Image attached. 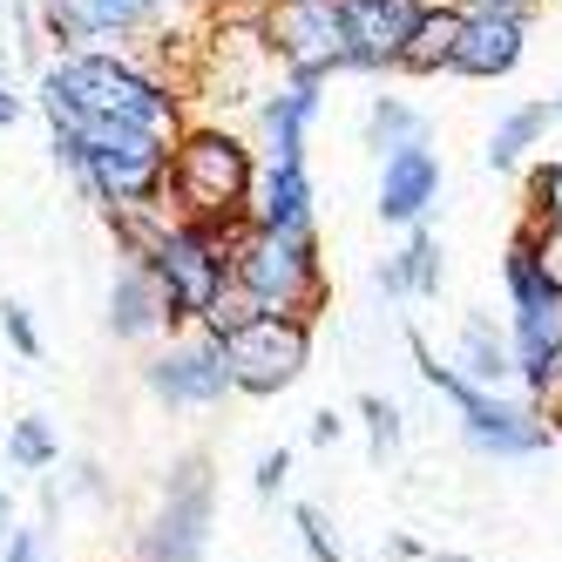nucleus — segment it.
<instances>
[{"mask_svg":"<svg viewBox=\"0 0 562 562\" xmlns=\"http://www.w3.org/2000/svg\"><path fill=\"white\" fill-rule=\"evenodd\" d=\"M549 123H555L549 102H521V109H508L502 123H495V136H488V170H515L521 156H529V149L549 136Z\"/></svg>","mask_w":562,"mask_h":562,"instance_id":"obj_19","label":"nucleus"},{"mask_svg":"<svg viewBox=\"0 0 562 562\" xmlns=\"http://www.w3.org/2000/svg\"><path fill=\"white\" fill-rule=\"evenodd\" d=\"M251 190H258V149L224 130V123H183L170 136V177L164 196L190 224H211L224 237H245L251 224Z\"/></svg>","mask_w":562,"mask_h":562,"instance_id":"obj_2","label":"nucleus"},{"mask_svg":"<svg viewBox=\"0 0 562 562\" xmlns=\"http://www.w3.org/2000/svg\"><path fill=\"white\" fill-rule=\"evenodd\" d=\"M0 326H8V339H14V352L21 359H34V352H42V333H34V318H27V305H0Z\"/></svg>","mask_w":562,"mask_h":562,"instance_id":"obj_26","label":"nucleus"},{"mask_svg":"<svg viewBox=\"0 0 562 562\" xmlns=\"http://www.w3.org/2000/svg\"><path fill=\"white\" fill-rule=\"evenodd\" d=\"M251 27H258V48L285 75H305V82H333L339 75L346 27H339L333 0H265Z\"/></svg>","mask_w":562,"mask_h":562,"instance_id":"obj_6","label":"nucleus"},{"mask_svg":"<svg viewBox=\"0 0 562 562\" xmlns=\"http://www.w3.org/2000/svg\"><path fill=\"white\" fill-rule=\"evenodd\" d=\"M461 8H488V14H536L542 0H461Z\"/></svg>","mask_w":562,"mask_h":562,"instance_id":"obj_31","label":"nucleus"},{"mask_svg":"<svg viewBox=\"0 0 562 562\" xmlns=\"http://www.w3.org/2000/svg\"><path fill=\"white\" fill-rule=\"evenodd\" d=\"M204 8H211V21H251L265 0H204Z\"/></svg>","mask_w":562,"mask_h":562,"instance_id":"obj_30","label":"nucleus"},{"mask_svg":"<svg viewBox=\"0 0 562 562\" xmlns=\"http://www.w3.org/2000/svg\"><path fill=\"white\" fill-rule=\"evenodd\" d=\"M204 521H211V481L204 468H183V481L170 488L164 515H156V536H149V562H196L204 555Z\"/></svg>","mask_w":562,"mask_h":562,"instance_id":"obj_13","label":"nucleus"},{"mask_svg":"<svg viewBox=\"0 0 562 562\" xmlns=\"http://www.w3.org/2000/svg\"><path fill=\"white\" fill-rule=\"evenodd\" d=\"M529 224H562V156L529 170Z\"/></svg>","mask_w":562,"mask_h":562,"instance_id":"obj_23","label":"nucleus"},{"mask_svg":"<svg viewBox=\"0 0 562 562\" xmlns=\"http://www.w3.org/2000/svg\"><path fill=\"white\" fill-rule=\"evenodd\" d=\"M149 386L170 407H211V400H224L231 373H224L217 339H190V346H170L164 359H149Z\"/></svg>","mask_w":562,"mask_h":562,"instance_id":"obj_12","label":"nucleus"},{"mask_svg":"<svg viewBox=\"0 0 562 562\" xmlns=\"http://www.w3.org/2000/svg\"><path fill=\"white\" fill-rule=\"evenodd\" d=\"M0 89H21V55H14V42H0Z\"/></svg>","mask_w":562,"mask_h":562,"instance_id":"obj_34","label":"nucleus"},{"mask_svg":"<svg viewBox=\"0 0 562 562\" xmlns=\"http://www.w3.org/2000/svg\"><path fill=\"white\" fill-rule=\"evenodd\" d=\"M434 196H440V156L427 143H407V149L380 156V217L386 224L414 231L434 211Z\"/></svg>","mask_w":562,"mask_h":562,"instance_id":"obj_11","label":"nucleus"},{"mask_svg":"<svg viewBox=\"0 0 562 562\" xmlns=\"http://www.w3.org/2000/svg\"><path fill=\"white\" fill-rule=\"evenodd\" d=\"M231 285L251 299V312H292L312 318L326 305V271H318V237L285 231H245L231 245Z\"/></svg>","mask_w":562,"mask_h":562,"instance_id":"obj_3","label":"nucleus"},{"mask_svg":"<svg viewBox=\"0 0 562 562\" xmlns=\"http://www.w3.org/2000/svg\"><path fill=\"white\" fill-rule=\"evenodd\" d=\"M346 27L339 75H393V55L407 42V27L420 14V0H333Z\"/></svg>","mask_w":562,"mask_h":562,"instance_id":"obj_8","label":"nucleus"},{"mask_svg":"<svg viewBox=\"0 0 562 562\" xmlns=\"http://www.w3.org/2000/svg\"><path fill=\"white\" fill-rule=\"evenodd\" d=\"M8 562H42V549H34V536H14V542H8Z\"/></svg>","mask_w":562,"mask_h":562,"instance_id":"obj_35","label":"nucleus"},{"mask_svg":"<svg viewBox=\"0 0 562 562\" xmlns=\"http://www.w3.org/2000/svg\"><path fill=\"white\" fill-rule=\"evenodd\" d=\"M326 109V82L285 75L278 89L258 95V136H265V164H305V136Z\"/></svg>","mask_w":562,"mask_h":562,"instance_id":"obj_10","label":"nucleus"},{"mask_svg":"<svg viewBox=\"0 0 562 562\" xmlns=\"http://www.w3.org/2000/svg\"><path fill=\"white\" fill-rule=\"evenodd\" d=\"M380 292H386V299H434V292H440V237H427V231L414 224L407 251L380 265Z\"/></svg>","mask_w":562,"mask_h":562,"instance_id":"obj_18","label":"nucleus"},{"mask_svg":"<svg viewBox=\"0 0 562 562\" xmlns=\"http://www.w3.org/2000/svg\"><path fill=\"white\" fill-rule=\"evenodd\" d=\"M367 420H373V454H386L400 440V414L386 407V400H367Z\"/></svg>","mask_w":562,"mask_h":562,"instance_id":"obj_29","label":"nucleus"},{"mask_svg":"<svg viewBox=\"0 0 562 562\" xmlns=\"http://www.w3.org/2000/svg\"><path fill=\"white\" fill-rule=\"evenodd\" d=\"M34 109L48 115V130H75L82 115L136 123L149 136L183 130V95L170 89V75H156L130 48H68V55L42 61V75H34Z\"/></svg>","mask_w":562,"mask_h":562,"instance_id":"obj_1","label":"nucleus"},{"mask_svg":"<svg viewBox=\"0 0 562 562\" xmlns=\"http://www.w3.org/2000/svg\"><path fill=\"white\" fill-rule=\"evenodd\" d=\"M217 352H224V373L231 386L245 393H278L305 373L312 359V318H292V312H245L237 326L217 333Z\"/></svg>","mask_w":562,"mask_h":562,"instance_id":"obj_5","label":"nucleus"},{"mask_svg":"<svg viewBox=\"0 0 562 562\" xmlns=\"http://www.w3.org/2000/svg\"><path fill=\"white\" fill-rule=\"evenodd\" d=\"M0 521H8V495H0Z\"/></svg>","mask_w":562,"mask_h":562,"instance_id":"obj_37","label":"nucleus"},{"mask_svg":"<svg viewBox=\"0 0 562 562\" xmlns=\"http://www.w3.org/2000/svg\"><path fill=\"white\" fill-rule=\"evenodd\" d=\"M8 14H14V55L21 61H42V14H34L27 0H8Z\"/></svg>","mask_w":562,"mask_h":562,"instance_id":"obj_25","label":"nucleus"},{"mask_svg":"<svg viewBox=\"0 0 562 562\" xmlns=\"http://www.w3.org/2000/svg\"><path fill=\"white\" fill-rule=\"evenodd\" d=\"M502 278H508V299H515V312H536L542 299H555V285L542 278V265H536V224H521V231H515Z\"/></svg>","mask_w":562,"mask_h":562,"instance_id":"obj_22","label":"nucleus"},{"mask_svg":"<svg viewBox=\"0 0 562 562\" xmlns=\"http://www.w3.org/2000/svg\"><path fill=\"white\" fill-rule=\"evenodd\" d=\"M14 461H21V468H48V461H55V434H48L42 420H21V427H14Z\"/></svg>","mask_w":562,"mask_h":562,"instance_id":"obj_24","label":"nucleus"},{"mask_svg":"<svg viewBox=\"0 0 562 562\" xmlns=\"http://www.w3.org/2000/svg\"><path fill=\"white\" fill-rule=\"evenodd\" d=\"M21 115H27V95L21 89H0V130H14Z\"/></svg>","mask_w":562,"mask_h":562,"instance_id":"obj_32","label":"nucleus"},{"mask_svg":"<svg viewBox=\"0 0 562 562\" xmlns=\"http://www.w3.org/2000/svg\"><path fill=\"white\" fill-rule=\"evenodd\" d=\"M251 224L285 231V237H312V170L305 164H265L258 190H251Z\"/></svg>","mask_w":562,"mask_h":562,"instance_id":"obj_15","label":"nucleus"},{"mask_svg":"<svg viewBox=\"0 0 562 562\" xmlns=\"http://www.w3.org/2000/svg\"><path fill=\"white\" fill-rule=\"evenodd\" d=\"M536 265H542V278L562 292V224H536Z\"/></svg>","mask_w":562,"mask_h":562,"instance_id":"obj_27","label":"nucleus"},{"mask_svg":"<svg viewBox=\"0 0 562 562\" xmlns=\"http://www.w3.org/2000/svg\"><path fill=\"white\" fill-rule=\"evenodd\" d=\"M529 55V14H488V8H468L461 21V42H454V68L468 82H502V75L521 68Z\"/></svg>","mask_w":562,"mask_h":562,"instance_id":"obj_9","label":"nucleus"},{"mask_svg":"<svg viewBox=\"0 0 562 562\" xmlns=\"http://www.w3.org/2000/svg\"><path fill=\"white\" fill-rule=\"evenodd\" d=\"M461 420H468L474 448H495V454H529V448H542V427L529 414H515V407H495L488 393H474L468 407H461Z\"/></svg>","mask_w":562,"mask_h":562,"instance_id":"obj_17","label":"nucleus"},{"mask_svg":"<svg viewBox=\"0 0 562 562\" xmlns=\"http://www.w3.org/2000/svg\"><path fill=\"white\" fill-rule=\"evenodd\" d=\"M549 109H555V115H562V89H555V95H549Z\"/></svg>","mask_w":562,"mask_h":562,"instance_id":"obj_36","label":"nucleus"},{"mask_svg":"<svg viewBox=\"0 0 562 562\" xmlns=\"http://www.w3.org/2000/svg\"><path fill=\"white\" fill-rule=\"evenodd\" d=\"M42 42L68 48H130L170 21V0H42Z\"/></svg>","mask_w":562,"mask_h":562,"instance_id":"obj_7","label":"nucleus"},{"mask_svg":"<svg viewBox=\"0 0 562 562\" xmlns=\"http://www.w3.org/2000/svg\"><path fill=\"white\" fill-rule=\"evenodd\" d=\"M156 326H164V292H156L149 265L130 258V271L115 278V292H109V333L115 339H149Z\"/></svg>","mask_w":562,"mask_h":562,"instance_id":"obj_16","label":"nucleus"},{"mask_svg":"<svg viewBox=\"0 0 562 562\" xmlns=\"http://www.w3.org/2000/svg\"><path fill=\"white\" fill-rule=\"evenodd\" d=\"M461 367H468L474 386H495V380L515 373V352H508V339L488 326V318H468L461 326Z\"/></svg>","mask_w":562,"mask_h":562,"instance_id":"obj_21","label":"nucleus"},{"mask_svg":"<svg viewBox=\"0 0 562 562\" xmlns=\"http://www.w3.org/2000/svg\"><path fill=\"white\" fill-rule=\"evenodd\" d=\"M407 143H427V115L407 95H373V109H367V149L393 156V149H407Z\"/></svg>","mask_w":562,"mask_h":562,"instance_id":"obj_20","label":"nucleus"},{"mask_svg":"<svg viewBox=\"0 0 562 562\" xmlns=\"http://www.w3.org/2000/svg\"><path fill=\"white\" fill-rule=\"evenodd\" d=\"M231 245H237V237H224L211 224L170 217V231L156 237V251L143 258L149 278H156V292H164V318H170V326H177V318H204L231 292Z\"/></svg>","mask_w":562,"mask_h":562,"instance_id":"obj_4","label":"nucleus"},{"mask_svg":"<svg viewBox=\"0 0 562 562\" xmlns=\"http://www.w3.org/2000/svg\"><path fill=\"white\" fill-rule=\"evenodd\" d=\"M461 21H468L461 0H420L407 42H400V55H393V75H448L454 68V42H461Z\"/></svg>","mask_w":562,"mask_h":562,"instance_id":"obj_14","label":"nucleus"},{"mask_svg":"<svg viewBox=\"0 0 562 562\" xmlns=\"http://www.w3.org/2000/svg\"><path fill=\"white\" fill-rule=\"evenodd\" d=\"M299 529H305V549H312V562H346V555H339V542L326 536V515H318V508H299Z\"/></svg>","mask_w":562,"mask_h":562,"instance_id":"obj_28","label":"nucleus"},{"mask_svg":"<svg viewBox=\"0 0 562 562\" xmlns=\"http://www.w3.org/2000/svg\"><path fill=\"white\" fill-rule=\"evenodd\" d=\"M285 468H292L285 454H265V461H258V488L271 495V488H278V481H285Z\"/></svg>","mask_w":562,"mask_h":562,"instance_id":"obj_33","label":"nucleus"}]
</instances>
